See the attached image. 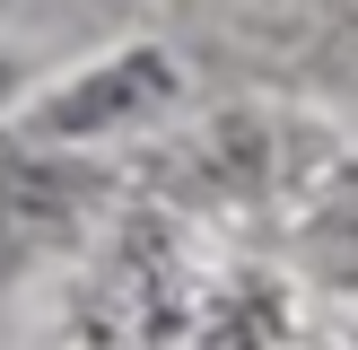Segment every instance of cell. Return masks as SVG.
<instances>
[{
    "mask_svg": "<svg viewBox=\"0 0 358 350\" xmlns=\"http://www.w3.org/2000/svg\"><path fill=\"white\" fill-rule=\"evenodd\" d=\"M157 88H166V70L149 62V52H131V62H114L105 79H87V88H70L62 105L44 114V132H87V122H114L122 105H149Z\"/></svg>",
    "mask_w": 358,
    "mask_h": 350,
    "instance_id": "cell-1",
    "label": "cell"
},
{
    "mask_svg": "<svg viewBox=\"0 0 358 350\" xmlns=\"http://www.w3.org/2000/svg\"><path fill=\"white\" fill-rule=\"evenodd\" d=\"M0 88H9V62H0Z\"/></svg>",
    "mask_w": 358,
    "mask_h": 350,
    "instance_id": "cell-2",
    "label": "cell"
}]
</instances>
